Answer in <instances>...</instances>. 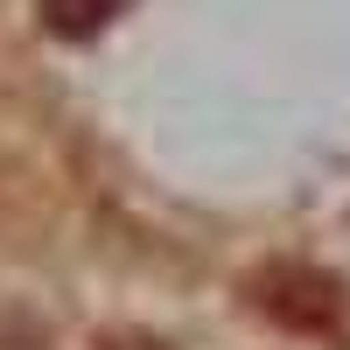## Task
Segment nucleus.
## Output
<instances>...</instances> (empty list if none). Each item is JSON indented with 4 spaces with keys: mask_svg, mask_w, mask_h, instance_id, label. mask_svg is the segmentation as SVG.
<instances>
[{
    "mask_svg": "<svg viewBox=\"0 0 350 350\" xmlns=\"http://www.w3.org/2000/svg\"><path fill=\"white\" fill-rule=\"evenodd\" d=\"M252 308L273 315L280 329H329L343 315V287L329 273L301 267V259H280V267L252 273Z\"/></svg>",
    "mask_w": 350,
    "mask_h": 350,
    "instance_id": "1",
    "label": "nucleus"
},
{
    "mask_svg": "<svg viewBox=\"0 0 350 350\" xmlns=\"http://www.w3.org/2000/svg\"><path fill=\"white\" fill-rule=\"evenodd\" d=\"M120 14V0H42V21H49V36H70V42H84V36H98V28Z\"/></svg>",
    "mask_w": 350,
    "mask_h": 350,
    "instance_id": "2",
    "label": "nucleus"
},
{
    "mask_svg": "<svg viewBox=\"0 0 350 350\" xmlns=\"http://www.w3.org/2000/svg\"><path fill=\"white\" fill-rule=\"evenodd\" d=\"M0 350H42V336L21 329V323H0Z\"/></svg>",
    "mask_w": 350,
    "mask_h": 350,
    "instance_id": "3",
    "label": "nucleus"
},
{
    "mask_svg": "<svg viewBox=\"0 0 350 350\" xmlns=\"http://www.w3.org/2000/svg\"><path fill=\"white\" fill-rule=\"evenodd\" d=\"M105 350H161V343H105Z\"/></svg>",
    "mask_w": 350,
    "mask_h": 350,
    "instance_id": "4",
    "label": "nucleus"
}]
</instances>
